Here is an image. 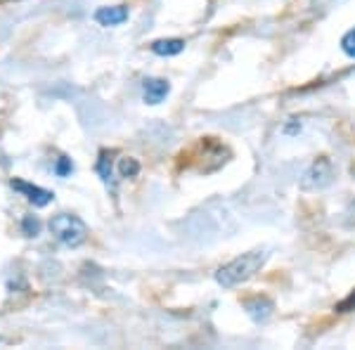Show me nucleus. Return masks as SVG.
I'll return each mask as SVG.
<instances>
[{
    "instance_id": "9b49d317",
    "label": "nucleus",
    "mask_w": 355,
    "mask_h": 350,
    "mask_svg": "<svg viewBox=\"0 0 355 350\" xmlns=\"http://www.w3.org/2000/svg\"><path fill=\"white\" fill-rule=\"evenodd\" d=\"M21 230H24L26 237H38V232H41V220H38L36 215H26V218L21 220Z\"/></svg>"
},
{
    "instance_id": "39448f33",
    "label": "nucleus",
    "mask_w": 355,
    "mask_h": 350,
    "mask_svg": "<svg viewBox=\"0 0 355 350\" xmlns=\"http://www.w3.org/2000/svg\"><path fill=\"white\" fill-rule=\"evenodd\" d=\"M171 93V83L166 79H145L142 83V99L147 104H162Z\"/></svg>"
},
{
    "instance_id": "6e6552de",
    "label": "nucleus",
    "mask_w": 355,
    "mask_h": 350,
    "mask_svg": "<svg viewBox=\"0 0 355 350\" xmlns=\"http://www.w3.org/2000/svg\"><path fill=\"white\" fill-rule=\"evenodd\" d=\"M149 50L159 57H175L185 50V41L182 38H162V41H154Z\"/></svg>"
},
{
    "instance_id": "f03ea898",
    "label": "nucleus",
    "mask_w": 355,
    "mask_h": 350,
    "mask_svg": "<svg viewBox=\"0 0 355 350\" xmlns=\"http://www.w3.org/2000/svg\"><path fill=\"white\" fill-rule=\"evenodd\" d=\"M50 232L52 237L57 239L59 244L69 249L81 246L83 242L88 239V227L86 223L79 218V215H71V213H57L50 218Z\"/></svg>"
},
{
    "instance_id": "20e7f679",
    "label": "nucleus",
    "mask_w": 355,
    "mask_h": 350,
    "mask_svg": "<svg viewBox=\"0 0 355 350\" xmlns=\"http://www.w3.org/2000/svg\"><path fill=\"white\" fill-rule=\"evenodd\" d=\"M12 190H17L19 194H24L26 199L33 204L36 208H46L50 202L55 199V194L50 192V190H43V187H38V185H31V182H26V180H19V177H15L12 182Z\"/></svg>"
},
{
    "instance_id": "ddd939ff",
    "label": "nucleus",
    "mask_w": 355,
    "mask_h": 350,
    "mask_svg": "<svg viewBox=\"0 0 355 350\" xmlns=\"http://www.w3.org/2000/svg\"><path fill=\"white\" fill-rule=\"evenodd\" d=\"M341 50L348 55V57L355 59V29H351L346 33V36L341 38Z\"/></svg>"
},
{
    "instance_id": "2eb2a0df",
    "label": "nucleus",
    "mask_w": 355,
    "mask_h": 350,
    "mask_svg": "<svg viewBox=\"0 0 355 350\" xmlns=\"http://www.w3.org/2000/svg\"><path fill=\"white\" fill-rule=\"evenodd\" d=\"M301 130V124H298V121H291V124H287L285 126V133L287 135H294V133H298Z\"/></svg>"
},
{
    "instance_id": "423d86ee",
    "label": "nucleus",
    "mask_w": 355,
    "mask_h": 350,
    "mask_svg": "<svg viewBox=\"0 0 355 350\" xmlns=\"http://www.w3.org/2000/svg\"><path fill=\"white\" fill-rule=\"evenodd\" d=\"M128 8L126 5H107V8H99L95 12V21L99 26H119L124 21H128Z\"/></svg>"
},
{
    "instance_id": "9d476101",
    "label": "nucleus",
    "mask_w": 355,
    "mask_h": 350,
    "mask_svg": "<svg viewBox=\"0 0 355 350\" xmlns=\"http://www.w3.org/2000/svg\"><path fill=\"white\" fill-rule=\"evenodd\" d=\"M137 173H140V164H137L135 159H131V157L121 159V164H119V175L121 177H135Z\"/></svg>"
},
{
    "instance_id": "4468645a",
    "label": "nucleus",
    "mask_w": 355,
    "mask_h": 350,
    "mask_svg": "<svg viewBox=\"0 0 355 350\" xmlns=\"http://www.w3.org/2000/svg\"><path fill=\"white\" fill-rule=\"evenodd\" d=\"M334 310H336V313H353V310H355V291L348 293V296L343 298L341 303H336Z\"/></svg>"
},
{
    "instance_id": "f257e3e1",
    "label": "nucleus",
    "mask_w": 355,
    "mask_h": 350,
    "mask_svg": "<svg viewBox=\"0 0 355 350\" xmlns=\"http://www.w3.org/2000/svg\"><path fill=\"white\" fill-rule=\"evenodd\" d=\"M265 260H268V253L265 251H249L237 255L235 260L225 263L223 268H218L215 272V282H218L223 289H235L244 284V282L251 280L256 272L263 268Z\"/></svg>"
},
{
    "instance_id": "1a4fd4ad",
    "label": "nucleus",
    "mask_w": 355,
    "mask_h": 350,
    "mask_svg": "<svg viewBox=\"0 0 355 350\" xmlns=\"http://www.w3.org/2000/svg\"><path fill=\"white\" fill-rule=\"evenodd\" d=\"M95 171H97V175L102 177L104 185H109V182H112V152H107V149H102V152H99Z\"/></svg>"
},
{
    "instance_id": "7ed1b4c3",
    "label": "nucleus",
    "mask_w": 355,
    "mask_h": 350,
    "mask_svg": "<svg viewBox=\"0 0 355 350\" xmlns=\"http://www.w3.org/2000/svg\"><path fill=\"white\" fill-rule=\"evenodd\" d=\"M334 182V166L329 159H318L308 166V171L301 177V190L303 192H320Z\"/></svg>"
},
{
    "instance_id": "f8f14e48",
    "label": "nucleus",
    "mask_w": 355,
    "mask_h": 350,
    "mask_svg": "<svg viewBox=\"0 0 355 350\" xmlns=\"http://www.w3.org/2000/svg\"><path fill=\"white\" fill-rule=\"evenodd\" d=\"M55 173H57L59 177H66V175L74 173V164H71V159L59 157V159H57V164H55Z\"/></svg>"
},
{
    "instance_id": "0eeeda50",
    "label": "nucleus",
    "mask_w": 355,
    "mask_h": 350,
    "mask_svg": "<svg viewBox=\"0 0 355 350\" xmlns=\"http://www.w3.org/2000/svg\"><path fill=\"white\" fill-rule=\"evenodd\" d=\"M244 310H247L249 318L256 322V324H265L270 320V315H273L275 305L268 298H251V301L244 303Z\"/></svg>"
},
{
    "instance_id": "dca6fc26",
    "label": "nucleus",
    "mask_w": 355,
    "mask_h": 350,
    "mask_svg": "<svg viewBox=\"0 0 355 350\" xmlns=\"http://www.w3.org/2000/svg\"><path fill=\"white\" fill-rule=\"evenodd\" d=\"M0 3H12V0H0Z\"/></svg>"
}]
</instances>
